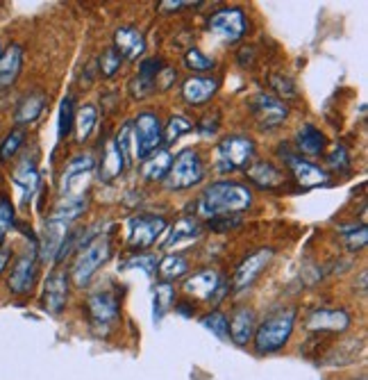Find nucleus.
<instances>
[{
	"label": "nucleus",
	"mask_w": 368,
	"mask_h": 380,
	"mask_svg": "<svg viewBox=\"0 0 368 380\" xmlns=\"http://www.w3.org/2000/svg\"><path fill=\"white\" fill-rule=\"evenodd\" d=\"M250 203H252V194L248 187L239 185V182L220 180L214 182L210 189H205V194L198 201V212L207 219L230 216L248 210Z\"/></svg>",
	"instance_id": "obj_1"
},
{
	"label": "nucleus",
	"mask_w": 368,
	"mask_h": 380,
	"mask_svg": "<svg viewBox=\"0 0 368 380\" xmlns=\"http://www.w3.org/2000/svg\"><path fill=\"white\" fill-rule=\"evenodd\" d=\"M293 324H296V308L282 310L271 319H266L255 333V351L260 355L280 351L289 341L293 333Z\"/></svg>",
	"instance_id": "obj_2"
},
{
	"label": "nucleus",
	"mask_w": 368,
	"mask_h": 380,
	"mask_svg": "<svg viewBox=\"0 0 368 380\" xmlns=\"http://www.w3.org/2000/svg\"><path fill=\"white\" fill-rule=\"evenodd\" d=\"M203 178H205V166H203L200 155L187 149L173 159V164H170L168 174L164 178V185L170 191H182V189L198 185V182H203Z\"/></svg>",
	"instance_id": "obj_3"
},
{
	"label": "nucleus",
	"mask_w": 368,
	"mask_h": 380,
	"mask_svg": "<svg viewBox=\"0 0 368 380\" xmlns=\"http://www.w3.org/2000/svg\"><path fill=\"white\" fill-rule=\"evenodd\" d=\"M109 253H112V244H109V237L107 235L93 237L87 244V249H82V253H80V257L76 260V264H73V280H76V285H80V287L89 285L91 276L107 262Z\"/></svg>",
	"instance_id": "obj_4"
},
{
	"label": "nucleus",
	"mask_w": 368,
	"mask_h": 380,
	"mask_svg": "<svg viewBox=\"0 0 368 380\" xmlns=\"http://www.w3.org/2000/svg\"><path fill=\"white\" fill-rule=\"evenodd\" d=\"M216 157H218L220 174H232V171H237V169H245L250 159L255 157V141L248 137L232 134V137H225L218 144Z\"/></svg>",
	"instance_id": "obj_5"
},
{
	"label": "nucleus",
	"mask_w": 368,
	"mask_h": 380,
	"mask_svg": "<svg viewBox=\"0 0 368 380\" xmlns=\"http://www.w3.org/2000/svg\"><path fill=\"white\" fill-rule=\"evenodd\" d=\"M134 134H132V141H134V155L139 159L150 157L157 146L162 144V124H159V116L153 112H143L137 116L132 126Z\"/></svg>",
	"instance_id": "obj_6"
},
{
	"label": "nucleus",
	"mask_w": 368,
	"mask_h": 380,
	"mask_svg": "<svg viewBox=\"0 0 368 380\" xmlns=\"http://www.w3.org/2000/svg\"><path fill=\"white\" fill-rule=\"evenodd\" d=\"M166 230V221L155 214H137L128 221V244L132 249H150Z\"/></svg>",
	"instance_id": "obj_7"
},
{
	"label": "nucleus",
	"mask_w": 368,
	"mask_h": 380,
	"mask_svg": "<svg viewBox=\"0 0 368 380\" xmlns=\"http://www.w3.org/2000/svg\"><path fill=\"white\" fill-rule=\"evenodd\" d=\"M207 28H210V32L218 41L235 44L245 32V16L239 7H225L212 14V19L207 21Z\"/></svg>",
	"instance_id": "obj_8"
},
{
	"label": "nucleus",
	"mask_w": 368,
	"mask_h": 380,
	"mask_svg": "<svg viewBox=\"0 0 368 380\" xmlns=\"http://www.w3.org/2000/svg\"><path fill=\"white\" fill-rule=\"evenodd\" d=\"M250 112L255 119L260 121L262 128H275L280 124H285L289 116V107L275 96H255L250 101Z\"/></svg>",
	"instance_id": "obj_9"
},
{
	"label": "nucleus",
	"mask_w": 368,
	"mask_h": 380,
	"mask_svg": "<svg viewBox=\"0 0 368 380\" xmlns=\"http://www.w3.org/2000/svg\"><path fill=\"white\" fill-rule=\"evenodd\" d=\"M348 326H350V314L346 310H332V308L316 310L307 316V321H305V328L310 330V333H318V335L346 333Z\"/></svg>",
	"instance_id": "obj_10"
},
{
	"label": "nucleus",
	"mask_w": 368,
	"mask_h": 380,
	"mask_svg": "<svg viewBox=\"0 0 368 380\" xmlns=\"http://www.w3.org/2000/svg\"><path fill=\"white\" fill-rule=\"evenodd\" d=\"M91 171H93V159L89 155L76 157L66 164L64 176H61V187H64V194L68 199H82V196H78V191L87 187Z\"/></svg>",
	"instance_id": "obj_11"
},
{
	"label": "nucleus",
	"mask_w": 368,
	"mask_h": 380,
	"mask_svg": "<svg viewBox=\"0 0 368 380\" xmlns=\"http://www.w3.org/2000/svg\"><path fill=\"white\" fill-rule=\"evenodd\" d=\"M68 301V278L64 271L48 274L44 285V310L51 314H61Z\"/></svg>",
	"instance_id": "obj_12"
},
{
	"label": "nucleus",
	"mask_w": 368,
	"mask_h": 380,
	"mask_svg": "<svg viewBox=\"0 0 368 380\" xmlns=\"http://www.w3.org/2000/svg\"><path fill=\"white\" fill-rule=\"evenodd\" d=\"M273 260V249H260L255 251L252 255H248L245 260L239 264L237 274H235V289H245L250 287L257 276H260L264 269L271 264Z\"/></svg>",
	"instance_id": "obj_13"
},
{
	"label": "nucleus",
	"mask_w": 368,
	"mask_h": 380,
	"mask_svg": "<svg viewBox=\"0 0 368 380\" xmlns=\"http://www.w3.org/2000/svg\"><path fill=\"white\" fill-rule=\"evenodd\" d=\"M287 162H289L291 174H293V178L298 180L300 187L314 189V187H325V185H329V174H327V171H323L321 166H316V164L307 162V159L296 157V155H289Z\"/></svg>",
	"instance_id": "obj_14"
},
{
	"label": "nucleus",
	"mask_w": 368,
	"mask_h": 380,
	"mask_svg": "<svg viewBox=\"0 0 368 380\" xmlns=\"http://www.w3.org/2000/svg\"><path fill=\"white\" fill-rule=\"evenodd\" d=\"M34 278H36V257L34 255H23L16 260L14 269H11L7 285L9 289L19 294V296H26L34 287Z\"/></svg>",
	"instance_id": "obj_15"
},
{
	"label": "nucleus",
	"mask_w": 368,
	"mask_h": 380,
	"mask_svg": "<svg viewBox=\"0 0 368 380\" xmlns=\"http://www.w3.org/2000/svg\"><path fill=\"white\" fill-rule=\"evenodd\" d=\"M87 308H89V312H91V319H93L98 326L114 324L116 319H118V312H121L118 299L114 296V294H109V291L91 294L89 301H87Z\"/></svg>",
	"instance_id": "obj_16"
},
{
	"label": "nucleus",
	"mask_w": 368,
	"mask_h": 380,
	"mask_svg": "<svg viewBox=\"0 0 368 380\" xmlns=\"http://www.w3.org/2000/svg\"><path fill=\"white\" fill-rule=\"evenodd\" d=\"M218 287H220L218 274L212 271V269H205V271H198L189 280H184V291L191 294V296H195V299H203V301H212L216 296Z\"/></svg>",
	"instance_id": "obj_17"
},
{
	"label": "nucleus",
	"mask_w": 368,
	"mask_h": 380,
	"mask_svg": "<svg viewBox=\"0 0 368 380\" xmlns=\"http://www.w3.org/2000/svg\"><path fill=\"white\" fill-rule=\"evenodd\" d=\"M218 91V80L216 78H189L182 84V96L189 105H205L210 98Z\"/></svg>",
	"instance_id": "obj_18"
},
{
	"label": "nucleus",
	"mask_w": 368,
	"mask_h": 380,
	"mask_svg": "<svg viewBox=\"0 0 368 380\" xmlns=\"http://www.w3.org/2000/svg\"><path fill=\"white\" fill-rule=\"evenodd\" d=\"M228 324H230V339L235 341L237 346H245L252 339L255 312L250 308H245V305L237 308L235 314H232V321H228Z\"/></svg>",
	"instance_id": "obj_19"
},
{
	"label": "nucleus",
	"mask_w": 368,
	"mask_h": 380,
	"mask_svg": "<svg viewBox=\"0 0 368 380\" xmlns=\"http://www.w3.org/2000/svg\"><path fill=\"white\" fill-rule=\"evenodd\" d=\"M21 69H23V48L19 44H11L0 55V89L11 87L16 82Z\"/></svg>",
	"instance_id": "obj_20"
},
{
	"label": "nucleus",
	"mask_w": 368,
	"mask_h": 380,
	"mask_svg": "<svg viewBox=\"0 0 368 380\" xmlns=\"http://www.w3.org/2000/svg\"><path fill=\"white\" fill-rule=\"evenodd\" d=\"M114 41H116L114 48L118 51V55L128 57V59H139L143 55V51H145L143 34L139 30H134V28H118Z\"/></svg>",
	"instance_id": "obj_21"
},
{
	"label": "nucleus",
	"mask_w": 368,
	"mask_h": 380,
	"mask_svg": "<svg viewBox=\"0 0 368 380\" xmlns=\"http://www.w3.org/2000/svg\"><path fill=\"white\" fill-rule=\"evenodd\" d=\"M245 176H248L255 185H260L264 189H275L285 182V176H282L280 171L268 162H255L252 166L245 169Z\"/></svg>",
	"instance_id": "obj_22"
},
{
	"label": "nucleus",
	"mask_w": 368,
	"mask_h": 380,
	"mask_svg": "<svg viewBox=\"0 0 368 380\" xmlns=\"http://www.w3.org/2000/svg\"><path fill=\"white\" fill-rule=\"evenodd\" d=\"M296 144H298V149L302 155H312V157H318L323 153L325 149V137H323V132L318 130L316 126L312 124H305L298 134H296Z\"/></svg>",
	"instance_id": "obj_23"
},
{
	"label": "nucleus",
	"mask_w": 368,
	"mask_h": 380,
	"mask_svg": "<svg viewBox=\"0 0 368 380\" xmlns=\"http://www.w3.org/2000/svg\"><path fill=\"white\" fill-rule=\"evenodd\" d=\"M200 237V226L193 221V219H180V221L170 230V237L166 239L164 246L173 249V246H184V244H191Z\"/></svg>",
	"instance_id": "obj_24"
},
{
	"label": "nucleus",
	"mask_w": 368,
	"mask_h": 380,
	"mask_svg": "<svg viewBox=\"0 0 368 380\" xmlns=\"http://www.w3.org/2000/svg\"><path fill=\"white\" fill-rule=\"evenodd\" d=\"M170 164H173V157H170V153L168 151H157L150 157H145L141 174H143L145 180H164Z\"/></svg>",
	"instance_id": "obj_25"
},
{
	"label": "nucleus",
	"mask_w": 368,
	"mask_h": 380,
	"mask_svg": "<svg viewBox=\"0 0 368 380\" xmlns=\"http://www.w3.org/2000/svg\"><path fill=\"white\" fill-rule=\"evenodd\" d=\"M44 105H46V98L44 94H30L21 101V105L16 107V114H14V121L16 124H32L41 116L44 112Z\"/></svg>",
	"instance_id": "obj_26"
},
{
	"label": "nucleus",
	"mask_w": 368,
	"mask_h": 380,
	"mask_svg": "<svg viewBox=\"0 0 368 380\" xmlns=\"http://www.w3.org/2000/svg\"><path fill=\"white\" fill-rule=\"evenodd\" d=\"M123 169H126V159H123L121 151L116 149V144L109 141L107 151L103 155V162H101V178L105 182H109V180H114L116 176H121Z\"/></svg>",
	"instance_id": "obj_27"
},
{
	"label": "nucleus",
	"mask_w": 368,
	"mask_h": 380,
	"mask_svg": "<svg viewBox=\"0 0 368 380\" xmlns=\"http://www.w3.org/2000/svg\"><path fill=\"white\" fill-rule=\"evenodd\" d=\"M14 182L26 191V201H28V196H32L36 185H39V174H36V166L32 159H26V162L19 164V169L14 171Z\"/></svg>",
	"instance_id": "obj_28"
},
{
	"label": "nucleus",
	"mask_w": 368,
	"mask_h": 380,
	"mask_svg": "<svg viewBox=\"0 0 368 380\" xmlns=\"http://www.w3.org/2000/svg\"><path fill=\"white\" fill-rule=\"evenodd\" d=\"M184 274H187V260L180 255H166L159 262V276H162L164 283H170V280H175Z\"/></svg>",
	"instance_id": "obj_29"
},
{
	"label": "nucleus",
	"mask_w": 368,
	"mask_h": 380,
	"mask_svg": "<svg viewBox=\"0 0 368 380\" xmlns=\"http://www.w3.org/2000/svg\"><path fill=\"white\" fill-rule=\"evenodd\" d=\"M173 296H175V291H173V287H170V283H162V285H157V289H155V301H153L155 324L162 321L164 312L170 308V305H173Z\"/></svg>",
	"instance_id": "obj_30"
},
{
	"label": "nucleus",
	"mask_w": 368,
	"mask_h": 380,
	"mask_svg": "<svg viewBox=\"0 0 368 380\" xmlns=\"http://www.w3.org/2000/svg\"><path fill=\"white\" fill-rule=\"evenodd\" d=\"M98 121V109L93 105H84L78 116H76V124H78V141H87L93 132V126Z\"/></svg>",
	"instance_id": "obj_31"
},
{
	"label": "nucleus",
	"mask_w": 368,
	"mask_h": 380,
	"mask_svg": "<svg viewBox=\"0 0 368 380\" xmlns=\"http://www.w3.org/2000/svg\"><path fill=\"white\" fill-rule=\"evenodd\" d=\"M203 326L207 330H212L218 339L230 337V324H228V316L223 312H210L207 316H203Z\"/></svg>",
	"instance_id": "obj_32"
},
{
	"label": "nucleus",
	"mask_w": 368,
	"mask_h": 380,
	"mask_svg": "<svg viewBox=\"0 0 368 380\" xmlns=\"http://www.w3.org/2000/svg\"><path fill=\"white\" fill-rule=\"evenodd\" d=\"M73 98L71 96H66L64 101H61V105H59V119H57V137L59 139H64L66 134L71 132V128H73Z\"/></svg>",
	"instance_id": "obj_33"
},
{
	"label": "nucleus",
	"mask_w": 368,
	"mask_h": 380,
	"mask_svg": "<svg viewBox=\"0 0 368 380\" xmlns=\"http://www.w3.org/2000/svg\"><path fill=\"white\" fill-rule=\"evenodd\" d=\"M23 141H26V132H21V130L9 132L7 139L0 144V162H7V159L14 157L23 146Z\"/></svg>",
	"instance_id": "obj_34"
},
{
	"label": "nucleus",
	"mask_w": 368,
	"mask_h": 380,
	"mask_svg": "<svg viewBox=\"0 0 368 380\" xmlns=\"http://www.w3.org/2000/svg\"><path fill=\"white\" fill-rule=\"evenodd\" d=\"M193 126H191V121H187L184 116H180V114H175V116H170V121H168V126H166V132H164V141L166 144H173L178 137H182L184 132H189Z\"/></svg>",
	"instance_id": "obj_35"
},
{
	"label": "nucleus",
	"mask_w": 368,
	"mask_h": 380,
	"mask_svg": "<svg viewBox=\"0 0 368 380\" xmlns=\"http://www.w3.org/2000/svg\"><path fill=\"white\" fill-rule=\"evenodd\" d=\"M114 144H116V149L121 151L123 159H126V166L132 164V149H130V144H132V124H126L121 128Z\"/></svg>",
	"instance_id": "obj_36"
},
{
	"label": "nucleus",
	"mask_w": 368,
	"mask_h": 380,
	"mask_svg": "<svg viewBox=\"0 0 368 380\" xmlns=\"http://www.w3.org/2000/svg\"><path fill=\"white\" fill-rule=\"evenodd\" d=\"M184 64L193 71H210V69H214V59L200 53L198 48H191V51L184 55Z\"/></svg>",
	"instance_id": "obj_37"
},
{
	"label": "nucleus",
	"mask_w": 368,
	"mask_h": 380,
	"mask_svg": "<svg viewBox=\"0 0 368 380\" xmlns=\"http://www.w3.org/2000/svg\"><path fill=\"white\" fill-rule=\"evenodd\" d=\"M121 62H123V57L118 55L116 48H107V51L103 53V57H101V71H103V76H105V78L116 76V71L121 69Z\"/></svg>",
	"instance_id": "obj_38"
},
{
	"label": "nucleus",
	"mask_w": 368,
	"mask_h": 380,
	"mask_svg": "<svg viewBox=\"0 0 368 380\" xmlns=\"http://www.w3.org/2000/svg\"><path fill=\"white\" fill-rule=\"evenodd\" d=\"M11 226H14V207H11L9 199L0 196V239L11 230Z\"/></svg>",
	"instance_id": "obj_39"
},
{
	"label": "nucleus",
	"mask_w": 368,
	"mask_h": 380,
	"mask_svg": "<svg viewBox=\"0 0 368 380\" xmlns=\"http://www.w3.org/2000/svg\"><path fill=\"white\" fill-rule=\"evenodd\" d=\"M123 269H143V271L150 276L157 269V257H153V255H137V257H132L128 264H123Z\"/></svg>",
	"instance_id": "obj_40"
},
{
	"label": "nucleus",
	"mask_w": 368,
	"mask_h": 380,
	"mask_svg": "<svg viewBox=\"0 0 368 380\" xmlns=\"http://www.w3.org/2000/svg\"><path fill=\"white\" fill-rule=\"evenodd\" d=\"M327 164L332 166L334 171H348L350 169V157H348L346 149H343V146H339L334 153H329L327 155Z\"/></svg>",
	"instance_id": "obj_41"
},
{
	"label": "nucleus",
	"mask_w": 368,
	"mask_h": 380,
	"mask_svg": "<svg viewBox=\"0 0 368 380\" xmlns=\"http://www.w3.org/2000/svg\"><path fill=\"white\" fill-rule=\"evenodd\" d=\"M366 239H368V230H366V226H359V230H357V228H352L350 235H346V246H348L350 251H359V249L366 246Z\"/></svg>",
	"instance_id": "obj_42"
},
{
	"label": "nucleus",
	"mask_w": 368,
	"mask_h": 380,
	"mask_svg": "<svg viewBox=\"0 0 368 380\" xmlns=\"http://www.w3.org/2000/svg\"><path fill=\"white\" fill-rule=\"evenodd\" d=\"M271 84L277 89V94L282 98H291V96H296V87H293V80L289 78H282V76H273Z\"/></svg>",
	"instance_id": "obj_43"
},
{
	"label": "nucleus",
	"mask_w": 368,
	"mask_h": 380,
	"mask_svg": "<svg viewBox=\"0 0 368 380\" xmlns=\"http://www.w3.org/2000/svg\"><path fill=\"white\" fill-rule=\"evenodd\" d=\"M241 224L239 216H216V219H210V228L220 232V230H228V228H237Z\"/></svg>",
	"instance_id": "obj_44"
},
{
	"label": "nucleus",
	"mask_w": 368,
	"mask_h": 380,
	"mask_svg": "<svg viewBox=\"0 0 368 380\" xmlns=\"http://www.w3.org/2000/svg\"><path fill=\"white\" fill-rule=\"evenodd\" d=\"M216 128H218V119L212 116V114H207V116L203 119V124L198 126L200 134H212V132H216Z\"/></svg>",
	"instance_id": "obj_45"
},
{
	"label": "nucleus",
	"mask_w": 368,
	"mask_h": 380,
	"mask_svg": "<svg viewBox=\"0 0 368 380\" xmlns=\"http://www.w3.org/2000/svg\"><path fill=\"white\" fill-rule=\"evenodd\" d=\"M198 7L200 3H170V0H164V3L162 5H159V7H162L164 11H168V9H180V7Z\"/></svg>",
	"instance_id": "obj_46"
},
{
	"label": "nucleus",
	"mask_w": 368,
	"mask_h": 380,
	"mask_svg": "<svg viewBox=\"0 0 368 380\" xmlns=\"http://www.w3.org/2000/svg\"><path fill=\"white\" fill-rule=\"evenodd\" d=\"M7 262H9V249H0V274L5 271Z\"/></svg>",
	"instance_id": "obj_47"
},
{
	"label": "nucleus",
	"mask_w": 368,
	"mask_h": 380,
	"mask_svg": "<svg viewBox=\"0 0 368 380\" xmlns=\"http://www.w3.org/2000/svg\"><path fill=\"white\" fill-rule=\"evenodd\" d=\"M180 314H184V316H191L193 314V308H191V305H178V308H175Z\"/></svg>",
	"instance_id": "obj_48"
},
{
	"label": "nucleus",
	"mask_w": 368,
	"mask_h": 380,
	"mask_svg": "<svg viewBox=\"0 0 368 380\" xmlns=\"http://www.w3.org/2000/svg\"><path fill=\"white\" fill-rule=\"evenodd\" d=\"M359 380H366V376H362V378H359Z\"/></svg>",
	"instance_id": "obj_49"
},
{
	"label": "nucleus",
	"mask_w": 368,
	"mask_h": 380,
	"mask_svg": "<svg viewBox=\"0 0 368 380\" xmlns=\"http://www.w3.org/2000/svg\"><path fill=\"white\" fill-rule=\"evenodd\" d=\"M0 55H3V48H0Z\"/></svg>",
	"instance_id": "obj_50"
}]
</instances>
